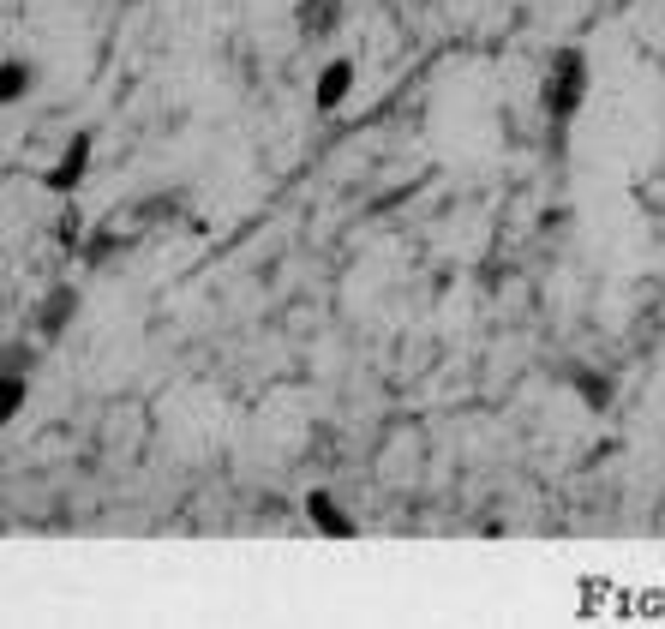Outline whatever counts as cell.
<instances>
[{
    "instance_id": "cell-2",
    "label": "cell",
    "mask_w": 665,
    "mask_h": 629,
    "mask_svg": "<svg viewBox=\"0 0 665 629\" xmlns=\"http://www.w3.org/2000/svg\"><path fill=\"white\" fill-rule=\"evenodd\" d=\"M348 84H354V66H348V60L324 66V84H318V108H336V102L348 96Z\"/></svg>"
},
{
    "instance_id": "cell-1",
    "label": "cell",
    "mask_w": 665,
    "mask_h": 629,
    "mask_svg": "<svg viewBox=\"0 0 665 629\" xmlns=\"http://www.w3.org/2000/svg\"><path fill=\"white\" fill-rule=\"evenodd\" d=\"M582 54H558V78H552V114H576L582 102Z\"/></svg>"
},
{
    "instance_id": "cell-4",
    "label": "cell",
    "mask_w": 665,
    "mask_h": 629,
    "mask_svg": "<svg viewBox=\"0 0 665 629\" xmlns=\"http://www.w3.org/2000/svg\"><path fill=\"white\" fill-rule=\"evenodd\" d=\"M24 96V66H0V102Z\"/></svg>"
},
{
    "instance_id": "cell-3",
    "label": "cell",
    "mask_w": 665,
    "mask_h": 629,
    "mask_svg": "<svg viewBox=\"0 0 665 629\" xmlns=\"http://www.w3.org/2000/svg\"><path fill=\"white\" fill-rule=\"evenodd\" d=\"M84 150H90V138H72V150H66V162H60V168L48 174V186H60V192H66V186H72V180L84 174Z\"/></svg>"
},
{
    "instance_id": "cell-5",
    "label": "cell",
    "mask_w": 665,
    "mask_h": 629,
    "mask_svg": "<svg viewBox=\"0 0 665 629\" xmlns=\"http://www.w3.org/2000/svg\"><path fill=\"white\" fill-rule=\"evenodd\" d=\"M18 396H24V384H18V378H6V384H0V420H12V414H18Z\"/></svg>"
},
{
    "instance_id": "cell-6",
    "label": "cell",
    "mask_w": 665,
    "mask_h": 629,
    "mask_svg": "<svg viewBox=\"0 0 665 629\" xmlns=\"http://www.w3.org/2000/svg\"><path fill=\"white\" fill-rule=\"evenodd\" d=\"M312 516H318V522H324V528H336V534H348V522H342V516H336V510H330V504H324V498H312Z\"/></svg>"
}]
</instances>
